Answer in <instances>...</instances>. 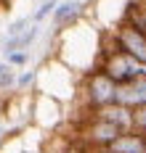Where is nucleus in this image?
Returning <instances> with one entry per match:
<instances>
[{
    "instance_id": "nucleus-8",
    "label": "nucleus",
    "mask_w": 146,
    "mask_h": 153,
    "mask_svg": "<svg viewBox=\"0 0 146 153\" xmlns=\"http://www.w3.org/2000/svg\"><path fill=\"white\" fill-rule=\"evenodd\" d=\"M109 151H114V153H146V135L138 132V129L122 132V135L109 145Z\"/></svg>"
},
{
    "instance_id": "nucleus-10",
    "label": "nucleus",
    "mask_w": 146,
    "mask_h": 153,
    "mask_svg": "<svg viewBox=\"0 0 146 153\" xmlns=\"http://www.w3.org/2000/svg\"><path fill=\"white\" fill-rule=\"evenodd\" d=\"M14 69L16 66H11V63H0V90H16L19 74Z\"/></svg>"
},
{
    "instance_id": "nucleus-14",
    "label": "nucleus",
    "mask_w": 146,
    "mask_h": 153,
    "mask_svg": "<svg viewBox=\"0 0 146 153\" xmlns=\"http://www.w3.org/2000/svg\"><path fill=\"white\" fill-rule=\"evenodd\" d=\"M133 129H138V132L146 135V106L133 108Z\"/></svg>"
},
{
    "instance_id": "nucleus-7",
    "label": "nucleus",
    "mask_w": 146,
    "mask_h": 153,
    "mask_svg": "<svg viewBox=\"0 0 146 153\" xmlns=\"http://www.w3.org/2000/svg\"><path fill=\"white\" fill-rule=\"evenodd\" d=\"M96 116H101V119H106V122L117 124L122 132H130L133 129V108L122 106V103H112V106H104L98 108V111H93Z\"/></svg>"
},
{
    "instance_id": "nucleus-6",
    "label": "nucleus",
    "mask_w": 146,
    "mask_h": 153,
    "mask_svg": "<svg viewBox=\"0 0 146 153\" xmlns=\"http://www.w3.org/2000/svg\"><path fill=\"white\" fill-rule=\"evenodd\" d=\"M117 103H122L128 108L146 106V76L135 79V82H128V85H117Z\"/></svg>"
},
{
    "instance_id": "nucleus-4",
    "label": "nucleus",
    "mask_w": 146,
    "mask_h": 153,
    "mask_svg": "<svg viewBox=\"0 0 146 153\" xmlns=\"http://www.w3.org/2000/svg\"><path fill=\"white\" fill-rule=\"evenodd\" d=\"M80 135H82L85 143H90V145L98 151V148H109L114 140L122 135V129H120L117 124H112V122H106V119H101V116L93 114V119L88 122V127L82 129Z\"/></svg>"
},
{
    "instance_id": "nucleus-2",
    "label": "nucleus",
    "mask_w": 146,
    "mask_h": 153,
    "mask_svg": "<svg viewBox=\"0 0 146 153\" xmlns=\"http://www.w3.org/2000/svg\"><path fill=\"white\" fill-rule=\"evenodd\" d=\"M85 100H88V106L93 111L117 103V82L106 71L93 69L88 74V79H85Z\"/></svg>"
},
{
    "instance_id": "nucleus-15",
    "label": "nucleus",
    "mask_w": 146,
    "mask_h": 153,
    "mask_svg": "<svg viewBox=\"0 0 146 153\" xmlns=\"http://www.w3.org/2000/svg\"><path fill=\"white\" fill-rule=\"evenodd\" d=\"M32 82H35V71H24V74H19V79H16V90H27Z\"/></svg>"
},
{
    "instance_id": "nucleus-17",
    "label": "nucleus",
    "mask_w": 146,
    "mask_h": 153,
    "mask_svg": "<svg viewBox=\"0 0 146 153\" xmlns=\"http://www.w3.org/2000/svg\"><path fill=\"white\" fill-rule=\"evenodd\" d=\"M0 140H5V129L3 127H0Z\"/></svg>"
},
{
    "instance_id": "nucleus-12",
    "label": "nucleus",
    "mask_w": 146,
    "mask_h": 153,
    "mask_svg": "<svg viewBox=\"0 0 146 153\" xmlns=\"http://www.w3.org/2000/svg\"><path fill=\"white\" fill-rule=\"evenodd\" d=\"M3 56H5V63H11V66H27L29 63V53L27 50H5Z\"/></svg>"
},
{
    "instance_id": "nucleus-9",
    "label": "nucleus",
    "mask_w": 146,
    "mask_h": 153,
    "mask_svg": "<svg viewBox=\"0 0 146 153\" xmlns=\"http://www.w3.org/2000/svg\"><path fill=\"white\" fill-rule=\"evenodd\" d=\"M40 37V24H32L29 29H24L16 37H5L3 42V53L5 50H29V45H35V40Z\"/></svg>"
},
{
    "instance_id": "nucleus-5",
    "label": "nucleus",
    "mask_w": 146,
    "mask_h": 153,
    "mask_svg": "<svg viewBox=\"0 0 146 153\" xmlns=\"http://www.w3.org/2000/svg\"><path fill=\"white\" fill-rule=\"evenodd\" d=\"M82 11H85V3L82 0H64V3H59V8L53 11V29L61 32L66 27H75L77 21H80Z\"/></svg>"
},
{
    "instance_id": "nucleus-13",
    "label": "nucleus",
    "mask_w": 146,
    "mask_h": 153,
    "mask_svg": "<svg viewBox=\"0 0 146 153\" xmlns=\"http://www.w3.org/2000/svg\"><path fill=\"white\" fill-rule=\"evenodd\" d=\"M56 8H59V0H45V3H43V5H40V8H37V11L32 13V19L37 21V24H40L43 19L53 16V11H56Z\"/></svg>"
},
{
    "instance_id": "nucleus-1",
    "label": "nucleus",
    "mask_w": 146,
    "mask_h": 153,
    "mask_svg": "<svg viewBox=\"0 0 146 153\" xmlns=\"http://www.w3.org/2000/svg\"><path fill=\"white\" fill-rule=\"evenodd\" d=\"M101 71L112 76L117 85H128L135 79H144L146 76V63L133 58L125 50H114V48H104V58H101Z\"/></svg>"
},
{
    "instance_id": "nucleus-3",
    "label": "nucleus",
    "mask_w": 146,
    "mask_h": 153,
    "mask_svg": "<svg viewBox=\"0 0 146 153\" xmlns=\"http://www.w3.org/2000/svg\"><path fill=\"white\" fill-rule=\"evenodd\" d=\"M109 48L125 50V53H130L133 58H138V61L146 63V34H141L138 29H133V27H128V24H120V27L112 32V45Z\"/></svg>"
},
{
    "instance_id": "nucleus-16",
    "label": "nucleus",
    "mask_w": 146,
    "mask_h": 153,
    "mask_svg": "<svg viewBox=\"0 0 146 153\" xmlns=\"http://www.w3.org/2000/svg\"><path fill=\"white\" fill-rule=\"evenodd\" d=\"M96 153H114V151H109V148H98Z\"/></svg>"
},
{
    "instance_id": "nucleus-11",
    "label": "nucleus",
    "mask_w": 146,
    "mask_h": 153,
    "mask_svg": "<svg viewBox=\"0 0 146 153\" xmlns=\"http://www.w3.org/2000/svg\"><path fill=\"white\" fill-rule=\"evenodd\" d=\"M32 24H37L32 16H21V19H16V21H11V24H8V29H5V37H16V34H21L24 29H29Z\"/></svg>"
}]
</instances>
